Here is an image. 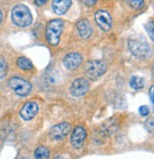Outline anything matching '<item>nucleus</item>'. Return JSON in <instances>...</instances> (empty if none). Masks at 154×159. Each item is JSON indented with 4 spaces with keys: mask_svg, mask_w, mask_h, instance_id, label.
<instances>
[{
    "mask_svg": "<svg viewBox=\"0 0 154 159\" xmlns=\"http://www.w3.org/2000/svg\"><path fill=\"white\" fill-rule=\"evenodd\" d=\"M76 28H77L79 35L84 39L89 38L92 34V27H91L90 21L85 18L80 19L76 23Z\"/></svg>",
    "mask_w": 154,
    "mask_h": 159,
    "instance_id": "obj_12",
    "label": "nucleus"
},
{
    "mask_svg": "<svg viewBox=\"0 0 154 159\" xmlns=\"http://www.w3.org/2000/svg\"><path fill=\"white\" fill-rule=\"evenodd\" d=\"M90 89V84L85 78H77L75 79L71 86V93L74 97L84 96Z\"/></svg>",
    "mask_w": 154,
    "mask_h": 159,
    "instance_id": "obj_7",
    "label": "nucleus"
},
{
    "mask_svg": "<svg viewBox=\"0 0 154 159\" xmlns=\"http://www.w3.org/2000/svg\"><path fill=\"white\" fill-rule=\"evenodd\" d=\"M71 132V125L66 122L53 126L50 131V137L53 140H60Z\"/></svg>",
    "mask_w": 154,
    "mask_h": 159,
    "instance_id": "obj_8",
    "label": "nucleus"
},
{
    "mask_svg": "<svg viewBox=\"0 0 154 159\" xmlns=\"http://www.w3.org/2000/svg\"><path fill=\"white\" fill-rule=\"evenodd\" d=\"M83 58L78 52H69L63 58V65L68 70H75L82 64Z\"/></svg>",
    "mask_w": 154,
    "mask_h": 159,
    "instance_id": "obj_11",
    "label": "nucleus"
},
{
    "mask_svg": "<svg viewBox=\"0 0 154 159\" xmlns=\"http://www.w3.org/2000/svg\"><path fill=\"white\" fill-rule=\"evenodd\" d=\"M72 5V0H53L51 3V7L53 11L58 14V16H62L64 14L68 8Z\"/></svg>",
    "mask_w": 154,
    "mask_h": 159,
    "instance_id": "obj_13",
    "label": "nucleus"
},
{
    "mask_svg": "<svg viewBox=\"0 0 154 159\" xmlns=\"http://www.w3.org/2000/svg\"><path fill=\"white\" fill-rule=\"evenodd\" d=\"M145 29H146L147 34L149 35V37L151 38V40L154 41V21L149 20L148 22H147L145 25Z\"/></svg>",
    "mask_w": 154,
    "mask_h": 159,
    "instance_id": "obj_17",
    "label": "nucleus"
},
{
    "mask_svg": "<svg viewBox=\"0 0 154 159\" xmlns=\"http://www.w3.org/2000/svg\"><path fill=\"white\" fill-rule=\"evenodd\" d=\"M129 50L137 58L147 59L151 55V48L145 40L141 39H130L128 42Z\"/></svg>",
    "mask_w": 154,
    "mask_h": 159,
    "instance_id": "obj_3",
    "label": "nucleus"
},
{
    "mask_svg": "<svg viewBox=\"0 0 154 159\" xmlns=\"http://www.w3.org/2000/svg\"><path fill=\"white\" fill-rule=\"evenodd\" d=\"M38 112V105L33 102V101H30L24 104V106L21 108L19 111V115L21 118L25 121L32 120Z\"/></svg>",
    "mask_w": 154,
    "mask_h": 159,
    "instance_id": "obj_9",
    "label": "nucleus"
},
{
    "mask_svg": "<svg viewBox=\"0 0 154 159\" xmlns=\"http://www.w3.org/2000/svg\"><path fill=\"white\" fill-rule=\"evenodd\" d=\"M34 157L35 159H49V150L45 147H38L34 152Z\"/></svg>",
    "mask_w": 154,
    "mask_h": 159,
    "instance_id": "obj_16",
    "label": "nucleus"
},
{
    "mask_svg": "<svg viewBox=\"0 0 154 159\" xmlns=\"http://www.w3.org/2000/svg\"><path fill=\"white\" fill-rule=\"evenodd\" d=\"M86 136H87V133L85 131V129L81 126L75 127V129H73V132L71 135L72 146L74 149H80L83 146Z\"/></svg>",
    "mask_w": 154,
    "mask_h": 159,
    "instance_id": "obj_10",
    "label": "nucleus"
},
{
    "mask_svg": "<svg viewBox=\"0 0 154 159\" xmlns=\"http://www.w3.org/2000/svg\"><path fill=\"white\" fill-rule=\"evenodd\" d=\"M54 159H65V158H64L63 156H56Z\"/></svg>",
    "mask_w": 154,
    "mask_h": 159,
    "instance_id": "obj_24",
    "label": "nucleus"
},
{
    "mask_svg": "<svg viewBox=\"0 0 154 159\" xmlns=\"http://www.w3.org/2000/svg\"><path fill=\"white\" fill-rule=\"evenodd\" d=\"M2 20H3V11L1 10V19H0V21L2 22Z\"/></svg>",
    "mask_w": 154,
    "mask_h": 159,
    "instance_id": "obj_25",
    "label": "nucleus"
},
{
    "mask_svg": "<svg viewBox=\"0 0 154 159\" xmlns=\"http://www.w3.org/2000/svg\"><path fill=\"white\" fill-rule=\"evenodd\" d=\"M9 87L15 92L18 96H27L32 91V85L29 81H27L20 77H11L10 78Z\"/></svg>",
    "mask_w": 154,
    "mask_h": 159,
    "instance_id": "obj_5",
    "label": "nucleus"
},
{
    "mask_svg": "<svg viewBox=\"0 0 154 159\" xmlns=\"http://www.w3.org/2000/svg\"><path fill=\"white\" fill-rule=\"evenodd\" d=\"M17 66L24 70H30L32 69H33V65L32 63V61L30 59L26 58V57H19L17 59Z\"/></svg>",
    "mask_w": 154,
    "mask_h": 159,
    "instance_id": "obj_15",
    "label": "nucleus"
},
{
    "mask_svg": "<svg viewBox=\"0 0 154 159\" xmlns=\"http://www.w3.org/2000/svg\"><path fill=\"white\" fill-rule=\"evenodd\" d=\"M64 22L61 19H53L46 27V39L50 45L56 46L60 42V35L63 31Z\"/></svg>",
    "mask_w": 154,
    "mask_h": 159,
    "instance_id": "obj_2",
    "label": "nucleus"
},
{
    "mask_svg": "<svg viewBox=\"0 0 154 159\" xmlns=\"http://www.w3.org/2000/svg\"><path fill=\"white\" fill-rule=\"evenodd\" d=\"M11 17L12 23L20 28H26L30 26L33 21V16L29 8L24 4H18L13 8Z\"/></svg>",
    "mask_w": 154,
    "mask_h": 159,
    "instance_id": "obj_1",
    "label": "nucleus"
},
{
    "mask_svg": "<svg viewBox=\"0 0 154 159\" xmlns=\"http://www.w3.org/2000/svg\"><path fill=\"white\" fill-rule=\"evenodd\" d=\"M94 20L98 27H100L101 30L105 32L109 31L112 26V19H111L110 14L104 10H98L94 13Z\"/></svg>",
    "mask_w": 154,
    "mask_h": 159,
    "instance_id": "obj_6",
    "label": "nucleus"
},
{
    "mask_svg": "<svg viewBox=\"0 0 154 159\" xmlns=\"http://www.w3.org/2000/svg\"><path fill=\"white\" fill-rule=\"evenodd\" d=\"M97 0H81V2L84 4V5H86V6H89V7H92L95 5Z\"/></svg>",
    "mask_w": 154,
    "mask_h": 159,
    "instance_id": "obj_21",
    "label": "nucleus"
},
{
    "mask_svg": "<svg viewBox=\"0 0 154 159\" xmlns=\"http://www.w3.org/2000/svg\"><path fill=\"white\" fill-rule=\"evenodd\" d=\"M0 64H1V74H0V78L1 80L5 77L6 75V71H7V64H6V61L4 60V58L1 56V58H0Z\"/></svg>",
    "mask_w": 154,
    "mask_h": 159,
    "instance_id": "obj_19",
    "label": "nucleus"
},
{
    "mask_svg": "<svg viewBox=\"0 0 154 159\" xmlns=\"http://www.w3.org/2000/svg\"><path fill=\"white\" fill-rule=\"evenodd\" d=\"M130 85L133 90H141L145 87V80L138 75H133L130 80Z\"/></svg>",
    "mask_w": 154,
    "mask_h": 159,
    "instance_id": "obj_14",
    "label": "nucleus"
},
{
    "mask_svg": "<svg viewBox=\"0 0 154 159\" xmlns=\"http://www.w3.org/2000/svg\"><path fill=\"white\" fill-rule=\"evenodd\" d=\"M48 0H34V3L37 5V6H43L47 3Z\"/></svg>",
    "mask_w": 154,
    "mask_h": 159,
    "instance_id": "obj_23",
    "label": "nucleus"
},
{
    "mask_svg": "<svg viewBox=\"0 0 154 159\" xmlns=\"http://www.w3.org/2000/svg\"><path fill=\"white\" fill-rule=\"evenodd\" d=\"M149 97H150V100L152 102V106H153V111H154V85L150 87L149 89Z\"/></svg>",
    "mask_w": 154,
    "mask_h": 159,
    "instance_id": "obj_22",
    "label": "nucleus"
},
{
    "mask_svg": "<svg viewBox=\"0 0 154 159\" xmlns=\"http://www.w3.org/2000/svg\"><path fill=\"white\" fill-rule=\"evenodd\" d=\"M86 76L90 80L101 77L107 70V64L103 60H90L84 67Z\"/></svg>",
    "mask_w": 154,
    "mask_h": 159,
    "instance_id": "obj_4",
    "label": "nucleus"
},
{
    "mask_svg": "<svg viewBox=\"0 0 154 159\" xmlns=\"http://www.w3.org/2000/svg\"><path fill=\"white\" fill-rule=\"evenodd\" d=\"M127 2L131 8L136 9V10L142 9L145 5L144 0H127Z\"/></svg>",
    "mask_w": 154,
    "mask_h": 159,
    "instance_id": "obj_18",
    "label": "nucleus"
},
{
    "mask_svg": "<svg viewBox=\"0 0 154 159\" xmlns=\"http://www.w3.org/2000/svg\"><path fill=\"white\" fill-rule=\"evenodd\" d=\"M23 159H29V158H23Z\"/></svg>",
    "mask_w": 154,
    "mask_h": 159,
    "instance_id": "obj_26",
    "label": "nucleus"
},
{
    "mask_svg": "<svg viewBox=\"0 0 154 159\" xmlns=\"http://www.w3.org/2000/svg\"><path fill=\"white\" fill-rule=\"evenodd\" d=\"M139 113L142 115V116H147L149 114V108L146 105L141 106L139 108Z\"/></svg>",
    "mask_w": 154,
    "mask_h": 159,
    "instance_id": "obj_20",
    "label": "nucleus"
}]
</instances>
